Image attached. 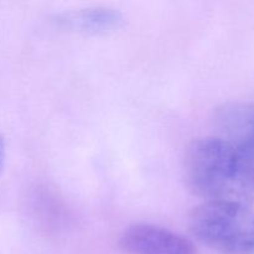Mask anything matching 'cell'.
Returning <instances> with one entry per match:
<instances>
[{"label": "cell", "mask_w": 254, "mask_h": 254, "mask_svg": "<svg viewBox=\"0 0 254 254\" xmlns=\"http://www.w3.org/2000/svg\"><path fill=\"white\" fill-rule=\"evenodd\" d=\"M184 171L189 188L205 202L254 203V168L217 136L193 140L186 150Z\"/></svg>", "instance_id": "1"}, {"label": "cell", "mask_w": 254, "mask_h": 254, "mask_svg": "<svg viewBox=\"0 0 254 254\" xmlns=\"http://www.w3.org/2000/svg\"><path fill=\"white\" fill-rule=\"evenodd\" d=\"M190 230L203 245L223 254H254V211L250 206L203 202L191 212Z\"/></svg>", "instance_id": "2"}, {"label": "cell", "mask_w": 254, "mask_h": 254, "mask_svg": "<svg viewBox=\"0 0 254 254\" xmlns=\"http://www.w3.org/2000/svg\"><path fill=\"white\" fill-rule=\"evenodd\" d=\"M217 138L232 146L254 168V103L231 102L216 109Z\"/></svg>", "instance_id": "3"}, {"label": "cell", "mask_w": 254, "mask_h": 254, "mask_svg": "<svg viewBox=\"0 0 254 254\" xmlns=\"http://www.w3.org/2000/svg\"><path fill=\"white\" fill-rule=\"evenodd\" d=\"M119 245L130 254H196L195 246L185 237L146 223L127 228Z\"/></svg>", "instance_id": "4"}, {"label": "cell", "mask_w": 254, "mask_h": 254, "mask_svg": "<svg viewBox=\"0 0 254 254\" xmlns=\"http://www.w3.org/2000/svg\"><path fill=\"white\" fill-rule=\"evenodd\" d=\"M55 21L64 29L98 35L122 29L126 25V17L111 7H87L59 15Z\"/></svg>", "instance_id": "5"}, {"label": "cell", "mask_w": 254, "mask_h": 254, "mask_svg": "<svg viewBox=\"0 0 254 254\" xmlns=\"http://www.w3.org/2000/svg\"><path fill=\"white\" fill-rule=\"evenodd\" d=\"M5 156H6V154H5V141H4V138L0 135V174L4 171Z\"/></svg>", "instance_id": "6"}]
</instances>
